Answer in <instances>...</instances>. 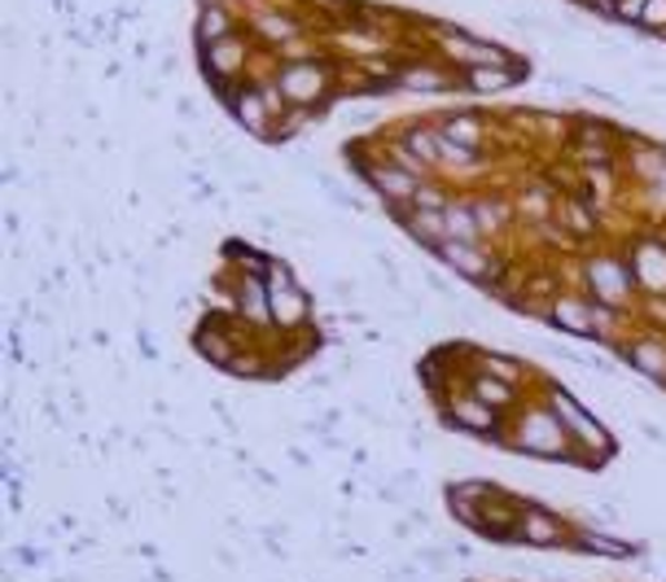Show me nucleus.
<instances>
[{
    "label": "nucleus",
    "mask_w": 666,
    "mask_h": 582,
    "mask_svg": "<svg viewBox=\"0 0 666 582\" xmlns=\"http://www.w3.org/2000/svg\"><path fill=\"white\" fill-rule=\"evenodd\" d=\"M553 403H557V408H561V421H566V425H570V430H575V434L584 438V442H588V446H596V451H609V442H605V434H600V430H596L593 421H588V417H584V408H579V403H570V399H566V394H553Z\"/></svg>",
    "instance_id": "1"
},
{
    "label": "nucleus",
    "mask_w": 666,
    "mask_h": 582,
    "mask_svg": "<svg viewBox=\"0 0 666 582\" xmlns=\"http://www.w3.org/2000/svg\"><path fill=\"white\" fill-rule=\"evenodd\" d=\"M237 302H241V311H246V315H259V320H268V302H272V298L259 290V281H255V277L241 285V298H237Z\"/></svg>",
    "instance_id": "2"
},
{
    "label": "nucleus",
    "mask_w": 666,
    "mask_h": 582,
    "mask_svg": "<svg viewBox=\"0 0 666 582\" xmlns=\"http://www.w3.org/2000/svg\"><path fill=\"white\" fill-rule=\"evenodd\" d=\"M444 254H447V259H451V263H460V268H465L469 277H483V272H487V263H483V259H478L474 250H465V245H456V241H444Z\"/></svg>",
    "instance_id": "3"
},
{
    "label": "nucleus",
    "mask_w": 666,
    "mask_h": 582,
    "mask_svg": "<svg viewBox=\"0 0 666 582\" xmlns=\"http://www.w3.org/2000/svg\"><path fill=\"white\" fill-rule=\"evenodd\" d=\"M272 302H277V311H272V315H277L281 324L302 320V293H298V290H281L277 298H272Z\"/></svg>",
    "instance_id": "4"
},
{
    "label": "nucleus",
    "mask_w": 666,
    "mask_h": 582,
    "mask_svg": "<svg viewBox=\"0 0 666 582\" xmlns=\"http://www.w3.org/2000/svg\"><path fill=\"white\" fill-rule=\"evenodd\" d=\"M372 180L390 193V198H408L417 184H412V175H399V171H372Z\"/></svg>",
    "instance_id": "5"
},
{
    "label": "nucleus",
    "mask_w": 666,
    "mask_h": 582,
    "mask_svg": "<svg viewBox=\"0 0 666 582\" xmlns=\"http://www.w3.org/2000/svg\"><path fill=\"white\" fill-rule=\"evenodd\" d=\"M584 548H593V552H600V556H632V543L605 539V534H584Z\"/></svg>",
    "instance_id": "6"
},
{
    "label": "nucleus",
    "mask_w": 666,
    "mask_h": 582,
    "mask_svg": "<svg viewBox=\"0 0 666 582\" xmlns=\"http://www.w3.org/2000/svg\"><path fill=\"white\" fill-rule=\"evenodd\" d=\"M447 137H451L456 146H478V123H474V119H451V123H447Z\"/></svg>",
    "instance_id": "7"
},
{
    "label": "nucleus",
    "mask_w": 666,
    "mask_h": 582,
    "mask_svg": "<svg viewBox=\"0 0 666 582\" xmlns=\"http://www.w3.org/2000/svg\"><path fill=\"white\" fill-rule=\"evenodd\" d=\"M220 31H228V22H223L220 13H216V9H211V13H207V18H202V40H211V36H220Z\"/></svg>",
    "instance_id": "8"
}]
</instances>
